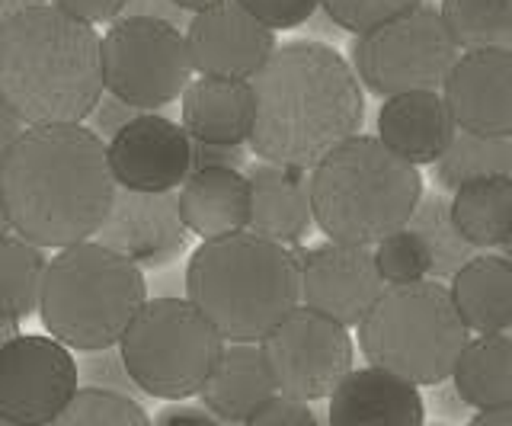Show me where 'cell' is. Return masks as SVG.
I'll return each instance as SVG.
<instances>
[{"label":"cell","mask_w":512,"mask_h":426,"mask_svg":"<svg viewBox=\"0 0 512 426\" xmlns=\"http://www.w3.org/2000/svg\"><path fill=\"white\" fill-rule=\"evenodd\" d=\"M106 141L84 122L29 125L0 161L10 234L42 250L90 241L112 205Z\"/></svg>","instance_id":"obj_1"},{"label":"cell","mask_w":512,"mask_h":426,"mask_svg":"<svg viewBox=\"0 0 512 426\" xmlns=\"http://www.w3.org/2000/svg\"><path fill=\"white\" fill-rule=\"evenodd\" d=\"M250 148L260 161L311 170L340 141L359 135L365 90L349 61L324 42L276 45L250 77Z\"/></svg>","instance_id":"obj_2"},{"label":"cell","mask_w":512,"mask_h":426,"mask_svg":"<svg viewBox=\"0 0 512 426\" xmlns=\"http://www.w3.org/2000/svg\"><path fill=\"white\" fill-rule=\"evenodd\" d=\"M0 97L26 125H77L103 97L100 33L64 10L26 7L0 23Z\"/></svg>","instance_id":"obj_3"},{"label":"cell","mask_w":512,"mask_h":426,"mask_svg":"<svg viewBox=\"0 0 512 426\" xmlns=\"http://www.w3.org/2000/svg\"><path fill=\"white\" fill-rule=\"evenodd\" d=\"M295 247L237 231L202 241L186 266V298L224 343H260L301 305Z\"/></svg>","instance_id":"obj_4"},{"label":"cell","mask_w":512,"mask_h":426,"mask_svg":"<svg viewBox=\"0 0 512 426\" xmlns=\"http://www.w3.org/2000/svg\"><path fill=\"white\" fill-rule=\"evenodd\" d=\"M308 177L314 225L340 244H378L410 222L423 196L420 167L362 132L330 148Z\"/></svg>","instance_id":"obj_5"},{"label":"cell","mask_w":512,"mask_h":426,"mask_svg":"<svg viewBox=\"0 0 512 426\" xmlns=\"http://www.w3.org/2000/svg\"><path fill=\"white\" fill-rule=\"evenodd\" d=\"M144 302V273L93 238L61 247L45 263L39 318L68 350L84 353L116 346Z\"/></svg>","instance_id":"obj_6"},{"label":"cell","mask_w":512,"mask_h":426,"mask_svg":"<svg viewBox=\"0 0 512 426\" xmlns=\"http://www.w3.org/2000/svg\"><path fill=\"white\" fill-rule=\"evenodd\" d=\"M356 327L368 366L391 372L416 388L445 385L458 353L471 340L448 286L436 279L384 286Z\"/></svg>","instance_id":"obj_7"},{"label":"cell","mask_w":512,"mask_h":426,"mask_svg":"<svg viewBox=\"0 0 512 426\" xmlns=\"http://www.w3.org/2000/svg\"><path fill=\"white\" fill-rule=\"evenodd\" d=\"M116 346L144 398L186 401L215 369L224 340L189 298L157 295L138 308Z\"/></svg>","instance_id":"obj_8"},{"label":"cell","mask_w":512,"mask_h":426,"mask_svg":"<svg viewBox=\"0 0 512 426\" xmlns=\"http://www.w3.org/2000/svg\"><path fill=\"white\" fill-rule=\"evenodd\" d=\"M461 49L432 4H416L394 20L359 33L349 45V68L359 84L388 100L410 90H439Z\"/></svg>","instance_id":"obj_9"},{"label":"cell","mask_w":512,"mask_h":426,"mask_svg":"<svg viewBox=\"0 0 512 426\" xmlns=\"http://www.w3.org/2000/svg\"><path fill=\"white\" fill-rule=\"evenodd\" d=\"M100 68L103 90L141 113L176 103L196 74L180 26L128 13L112 20L100 39Z\"/></svg>","instance_id":"obj_10"},{"label":"cell","mask_w":512,"mask_h":426,"mask_svg":"<svg viewBox=\"0 0 512 426\" xmlns=\"http://www.w3.org/2000/svg\"><path fill=\"white\" fill-rule=\"evenodd\" d=\"M276 391L295 401H324L352 372L356 343L349 327L336 324L311 308H292L260 340Z\"/></svg>","instance_id":"obj_11"},{"label":"cell","mask_w":512,"mask_h":426,"mask_svg":"<svg viewBox=\"0 0 512 426\" xmlns=\"http://www.w3.org/2000/svg\"><path fill=\"white\" fill-rule=\"evenodd\" d=\"M77 388V362L55 337L20 334L0 346V417L48 426Z\"/></svg>","instance_id":"obj_12"},{"label":"cell","mask_w":512,"mask_h":426,"mask_svg":"<svg viewBox=\"0 0 512 426\" xmlns=\"http://www.w3.org/2000/svg\"><path fill=\"white\" fill-rule=\"evenodd\" d=\"M295 254L301 305L343 327H356L384 292L372 247L324 241L308 250L295 247Z\"/></svg>","instance_id":"obj_13"},{"label":"cell","mask_w":512,"mask_h":426,"mask_svg":"<svg viewBox=\"0 0 512 426\" xmlns=\"http://www.w3.org/2000/svg\"><path fill=\"white\" fill-rule=\"evenodd\" d=\"M112 183L135 193H176L192 170V138L180 122L138 113L106 141Z\"/></svg>","instance_id":"obj_14"},{"label":"cell","mask_w":512,"mask_h":426,"mask_svg":"<svg viewBox=\"0 0 512 426\" xmlns=\"http://www.w3.org/2000/svg\"><path fill=\"white\" fill-rule=\"evenodd\" d=\"M93 241L116 250L138 270H160L186 254L189 231L176 209V193H135L116 186Z\"/></svg>","instance_id":"obj_15"},{"label":"cell","mask_w":512,"mask_h":426,"mask_svg":"<svg viewBox=\"0 0 512 426\" xmlns=\"http://www.w3.org/2000/svg\"><path fill=\"white\" fill-rule=\"evenodd\" d=\"M183 39L192 71L202 77H231V81H250L279 45L276 33L234 0H218L215 7L192 13Z\"/></svg>","instance_id":"obj_16"},{"label":"cell","mask_w":512,"mask_h":426,"mask_svg":"<svg viewBox=\"0 0 512 426\" xmlns=\"http://www.w3.org/2000/svg\"><path fill=\"white\" fill-rule=\"evenodd\" d=\"M461 132L512 135V49L461 52L439 87Z\"/></svg>","instance_id":"obj_17"},{"label":"cell","mask_w":512,"mask_h":426,"mask_svg":"<svg viewBox=\"0 0 512 426\" xmlns=\"http://www.w3.org/2000/svg\"><path fill=\"white\" fill-rule=\"evenodd\" d=\"M250 186V222L247 231L260 238L279 241L295 247L301 238H308L314 225L311 215V177L308 170L272 164L256 157L244 167Z\"/></svg>","instance_id":"obj_18"},{"label":"cell","mask_w":512,"mask_h":426,"mask_svg":"<svg viewBox=\"0 0 512 426\" xmlns=\"http://www.w3.org/2000/svg\"><path fill=\"white\" fill-rule=\"evenodd\" d=\"M426 404L416 385L384 369H352L330 391L327 426H423Z\"/></svg>","instance_id":"obj_19"},{"label":"cell","mask_w":512,"mask_h":426,"mask_svg":"<svg viewBox=\"0 0 512 426\" xmlns=\"http://www.w3.org/2000/svg\"><path fill=\"white\" fill-rule=\"evenodd\" d=\"M458 125L439 90H410L378 109V141L413 167H426L448 148Z\"/></svg>","instance_id":"obj_20"},{"label":"cell","mask_w":512,"mask_h":426,"mask_svg":"<svg viewBox=\"0 0 512 426\" xmlns=\"http://www.w3.org/2000/svg\"><path fill=\"white\" fill-rule=\"evenodd\" d=\"M176 209L189 234L202 241L228 238L247 231L250 222V186L244 170L202 167L189 170L176 193Z\"/></svg>","instance_id":"obj_21"},{"label":"cell","mask_w":512,"mask_h":426,"mask_svg":"<svg viewBox=\"0 0 512 426\" xmlns=\"http://www.w3.org/2000/svg\"><path fill=\"white\" fill-rule=\"evenodd\" d=\"M183 129L192 141L212 145H244L253 129L250 81L231 77H192L180 93Z\"/></svg>","instance_id":"obj_22"},{"label":"cell","mask_w":512,"mask_h":426,"mask_svg":"<svg viewBox=\"0 0 512 426\" xmlns=\"http://www.w3.org/2000/svg\"><path fill=\"white\" fill-rule=\"evenodd\" d=\"M276 391L260 343H224L215 369L199 388L202 407H208L228 426H240L256 407Z\"/></svg>","instance_id":"obj_23"},{"label":"cell","mask_w":512,"mask_h":426,"mask_svg":"<svg viewBox=\"0 0 512 426\" xmlns=\"http://www.w3.org/2000/svg\"><path fill=\"white\" fill-rule=\"evenodd\" d=\"M448 282L468 334H506L512 327V263L506 254H474Z\"/></svg>","instance_id":"obj_24"},{"label":"cell","mask_w":512,"mask_h":426,"mask_svg":"<svg viewBox=\"0 0 512 426\" xmlns=\"http://www.w3.org/2000/svg\"><path fill=\"white\" fill-rule=\"evenodd\" d=\"M448 215L474 250H500L509 257L512 173H496V177L458 186L448 199Z\"/></svg>","instance_id":"obj_25"},{"label":"cell","mask_w":512,"mask_h":426,"mask_svg":"<svg viewBox=\"0 0 512 426\" xmlns=\"http://www.w3.org/2000/svg\"><path fill=\"white\" fill-rule=\"evenodd\" d=\"M452 391L464 407L490 410L512 404V340L509 334H477L464 343L452 375Z\"/></svg>","instance_id":"obj_26"},{"label":"cell","mask_w":512,"mask_h":426,"mask_svg":"<svg viewBox=\"0 0 512 426\" xmlns=\"http://www.w3.org/2000/svg\"><path fill=\"white\" fill-rule=\"evenodd\" d=\"M429 167L436 186L445 193H455L464 183L496 177V173H512V141L458 129L448 141V148Z\"/></svg>","instance_id":"obj_27"},{"label":"cell","mask_w":512,"mask_h":426,"mask_svg":"<svg viewBox=\"0 0 512 426\" xmlns=\"http://www.w3.org/2000/svg\"><path fill=\"white\" fill-rule=\"evenodd\" d=\"M404 228H410L416 238L423 241L426 257H429V279H436V282L452 279L461 266L477 254V250L458 234L452 215H448V199L436 193V189L420 196Z\"/></svg>","instance_id":"obj_28"},{"label":"cell","mask_w":512,"mask_h":426,"mask_svg":"<svg viewBox=\"0 0 512 426\" xmlns=\"http://www.w3.org/2000/svg\"><path fill=\"white\" fill-rule=\"evenodd\" d=\"M439 17L461 52L512 49V0H442Z\"/></svg>","instance_id":"obj_29"},{"label":"cell","mask_w":512,"mask_h":426,"mask_svg":"<svg viewBox=\"0 0 512 426\" xmlns=\"http://www.w3.org/2000/svg\"><path fill=\"white\" fill-rule=\"evenodd\" d=\"M45 263V250L16 234L0 241V314L26 321L39 311Z\"/></svg>","instance_id":"obj_30"},{"label":"cell","mask_w":512,"mask_h":426,"mask_svg":"<svg viewBox=\"0 0 512 426\" xmlns=\"http://www.w3.org/2000/svg\"><path fill=\"white\" fill-rule=\"evenodd\" d=\"M48 426H151L148 410L128 394L77 388Z\"/></svg>","instance_id":"obj_31"},{"label":"cell","mask_w":512,"mask_h":426,"mask_svg":"<svg viewBox=\"0 0 512 426\" xmlns=\"http://www.w3.org/2000/svg\"><path fill=\"white\" fill-rule=\"evenodd\" d=\"M372 257L384 286H407V282L429 279L426 247L410 228L384 234L378 244H372Z\"/></svg>","instance_id":"obj_32"},{"label":"cell","mask_w":512,"mask_h":426,"mask_svg":"<svg viewBox=\"0 0 512 426\" xmlns=\"http://www.w3.org/2000/svg\"><path fill=\"white\" fill-rule=\"evenodd\" d=\"M317 4V10H324L333 26L359 36L381 26L384 20H394L400 13L413 10L423 0H317Z\"/></svg>","instance_id":"obj_33"},{"label":"cell","mask_w":512,"mask_h":426,"mask_svg":"<svg viewBox=\"0 0 512 426\" xmlns=\"http://www.w3.org/2000/svg\"><path fill=\"white\" fill-rule=\"evenodd\" d=\"M77 362V385L80 388H103V391H116L128 394V398L141 401L144 394L128 375L119 346H103V350H84Z\"/></svg>","instance_id":"obj_34"},{"label":"cell","mask_w":512,"mask_h":426,"mask_svg":"<svg viewBox=\"0 0 512 426\" xmlns=\"http://www.w3.org/2000/svg\"><path fill=\"white\" fill-rule=\"evenodd\" d=\"M237 7H244L250 17H256L263 26L276 29H298L317 13V0H234Z\"/></svg>","instance_id":"obj_35"},{"label":"cell","mask_w":512,"mask_h":426,"mask_svg":"<svg viewBox=\"0 0 512 426\" xmlns=\"http://www.w3.org/2000/svg\"><path fill=\"white\" fill-rule=\"evenodd\" d=\"M240 426H320V417L314 414L308 401L272 394V398L256 407Z\"/></svg>","instance_id":"obj_36"},{"label":"cell","mask_w":512,"mask_h":426,"mask_svg":"<svg viewBox=\"0 0 512 426\" xmlns=\"http://www.w3.org/2000/svg\"><path fill=\"white\" fill-rule=\"evenodd\" d=\"M138 113H141V109L128 106V103H122L119 97H112V93L103 90V97L96 100V106L90 109V116H87L84 122H87V129H90L96 138L109 141L119 129H125V125L132 122Z\"/></svg>","instance_id":"obj_37"},{"label":"cell","mask_w":512,"mask_h":426,"mask_svg":"<svg viewBox=\"0 0 512 426\" xmlns=\"http://www.w3.org/2000/svg\"><path fill=\"white\" fill-rule=\"evenodd\" d=\"M48 4L87 26H103L122 17L128 0H48Z\"/></svg>","instance_id":"obj_38"},{"label":"cell","mask_w":512,"mask_h":426,"mask_svg":"<svg viewBox=\"0 0 512 426\" xmlns=\"http://www.w3.org/2000/svg\"><path fill=\"white\" fill-rule=\"evenodd\" d=\"M247 145H212V141H192V170L202 167H228V170H244L247 161Z\"/></svg>","instance_id":"obj_39"},{"label":"cell","mask_w":512,"mask_h":426,"mask_svg":"<svg viewBox=\"0 0 512 426\" xmlns=\"http://www.w3.org/2000/svg\"><path fill=\"white\" fill-rule=\"evenodd\" d=\"M151 426H228L224 420H218L208 407L199 404H180L173 401L170 407H164L157 414V420Z\"/></svg>","instance_id":"obj_40"},{"label":"cell","mask_w":512,"mask_h":426,"mask_svg":"<svg viewBox=\"0 0 512 426\" xmlns=\"http://www.w3.org/2000/svg\"><path fill=\"white\" fill-rule=\"evenodd\" d=\"M128 17H157V20H167L173 26H186L189 13H183L173 0H128L125 4Z\"/></svg>","instance_id":"obj_41"},{"label":"cell","mask_w":512,"mask_h":426,"mask_svg":"<svg viewBox=\"0 0 512 426\" xmlns=\"http://www.w3.org/2000/svg\"><path fill=\"white\" fill-rule=\"evenodd\" d=\"M26 125L20 122V116L13 113V109L7 106V100L0 97V161L7 157V151L13 148V141L23 135Z\"/></svg>","instance_id":"obj_42"},{"label":"cell","mask_w":512,"mask_h":426,"mask_svg":"<svg viewBox=\"0 0 512 426\" xmlns=\"http://www.w3.org/2000/svg\"><path fill=\"white\" fill-rule=\"evenodd\" d=\"M468 426H512V404L480 410L477 417H471V423H468Z\"/></svg>","instance_id":"obj_43"},{"label":"cell","mask_w":512,"mask_h":426,"mask_svg":"<svg viewBox=\"0 0 512 426\" xmlns=\"http://www.w3.org/2000/svg\"><path fill=\"white\" fill-rule=\"evenodd\" d=\"M20 318H10V314H0V346H7L10 340L20 337Z\"/></svg>","instance_id":"obj_44"},{"label":"cell","mask_w":512,"mask_h":426,"mask_svg":"<svg viewBox=\"0 0 512 426\" xmlns=\"http://www.w3.org/2000/svg\"><path fill=\"white\" fill-rule=\"evenodd\" d=\"M36 4H45V0H0V23L10 20L13 13H20L26 7H36Z\"/></svg>","instance_id":"obj_45"},{"label":"cell","mask_w":512,"mask_h":426,"mask_svg":"<svg viewBox=\"0 0 512 426\" xmlns=\"http://www.w3.org/2000/svg\"><path fill=\"white\" fill-rule=\"evenodd\" d=\"M173 4L180 7L183 13H189V17H192V13H199V10H205V7H215L218 0H173Z\"/></svg>","instance_id":"obj_46"},{"label":"cell","mask_w":512,"mask_h":426,"mask_svg":"<svg viewBox=\"0 0 512 426\" xmlns=\"http://www.w3.org/2000/svg\"><path fill=\"white\" fill-rule=\"evenodd\" d=\"M10 234V222H7V209H4V199H0V241Z\"/></svg>","instance_id":"obj_47"},{"label":"cell","mask_w":512,"mask_h":426,"mask_svg":"<svg viewBox=\"0 0 512 426\" xmlns=\"http://www.w3.org/2000/svg\"><path fill=\"white\" fill-rule=\"evenodd\" d=\"M0 426H23V423H16V420H7V417H0Z\"/></svg>","instance_id":"obj_48"},{"label":"cell","mask_w":512,"mask_h":426,"mask_svg":"<svg viewBox=\"0 0 512 426\" xmlns=\"http://www.w3.org/2000/svg\"><path fill=\"white\" fill-rule=\"evenodd\" d=\"M423 426H426V423H423ZM436 426H442V423H436Z\"/></svg>","instance_id":"obj_49"}]
</instances>
